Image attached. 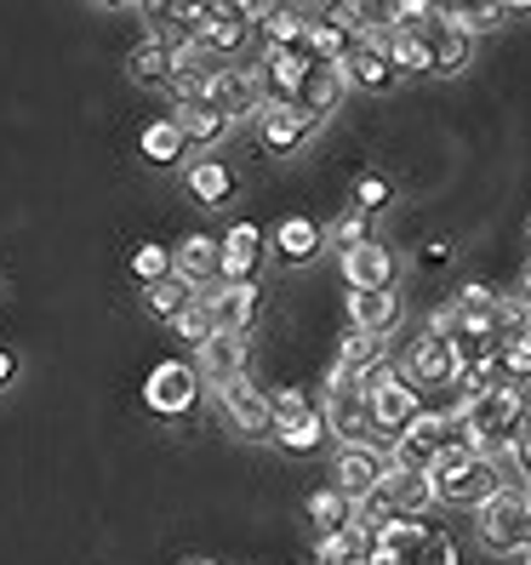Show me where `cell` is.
I'll list each match as a JSON object with an SVG mask.
<instances>
[{
  "mask_svg": "<svg viewBox=\"0 0 531 565\" xmlns=\"http://www.w3.org/2000/svg\"><path fill=\"white\" fill-rule=\"evenodd\" d=\"M457 423H463V440L480 457H497V451H514L520 428H525V406H520L514 388H486L475 401H463Z\"/></svg>",
  "mask_w": 531,
  "mask_h": 565,
  "instance_id": "obj_1",
  "label": "cell"
},
{
  "mask_svg": "<svg viewBox=\"0 0 531 565\" xmlns=\"http://www.w3.org/2000/svg\"><path fill=\"white\" fill-rule=\"evenodd\" d=\"M394 29H406V35L428 52L440 75H457L463 63H469V35L457 29L452 7H428V0H401L394 7Z\"/></svg>",
  "mask_w": 531,
  "mask_h": 565,
  "instance_id": "obj_2",
  "label": "cell"
},
{
  "mask_svg": "<svg viewBox=\"0 0 531 565\" xmlns=\"http://www.w3.org/2000/svg\"><path fill=\"white\" fill-rule=\"evenodd\" d=\"M428 480H435V497H446V503H457V509H486L497 491V462L491 457H480L469 440H452L446 451H440V462L428 469Z\"/></svg>",
  "mask_w": 531,
  "mask_h": 565,
  "instance_id": "obj_3",
  "label": "cell"
},
{
  "mask_svg": "<svg viewBox=\"0 0 531 565\" xmlns=\"http://www.w3.org/2000/svg\"><path fill=\"white\" fill-rule=\"evenodd\" d=\"M367 565H457V548L428 520H389L378 531V548Z\"/></svg>",
  "mask_w": 531,
  "mask_h": 565,
  "instance_id": "obj_4",
  "label": "cell"
},
{
  "mask_svg": "<svg viewBox=\"0 0 531 565\" xmlns=\"http://www.w3.org/2000/svg\"><path fill=\"white\" fill-rule=\"evenodd\" d=\"M480 543L491 554H525L531 548V497L520 486H503L480 509Z\"/></svg>",
  "mask_w": 531,
  "mask_h": 565,
  "instance_id": "obj_5",
  "label": "cell"
},
{
  "mask_svg": "<svg viewBox=\"0 0 531 565\" xmlns=\"http://www.w3.org/2000/svg\"><path fill=\"white\" fill-rule=\"evenodd\" d=\"M315 70L309 46H263L257 57V86H263V104H304V81Z\"/></svg>",
  "mask_w": 531,
  "mask_h": 565,
  "instance_id": "obj_6",
  "label": "cell"
},
{
  "mask_svg": "<svg viewBox=\"0 0 531 565\" xmlns=\"http://www.w3.org/2000/svg\"><path fill=\"white\" fill-rule=\"evenodd\" d=\"M326 428L349 446H360V435H372L367 394H360L354 372H343V365H331V377H326Z\"/></svg>",
  "mask_w": 531,
  "mask_h": 565,
  "instance_id": "obj_7",
  "label": "cell"
},
{
  "mask_svg": "<svg viewBox=\"0 0 531 565\" xmlns=\"http://www.w3.org/2000/svg\"><path fill=\"white\" fill-rule=\"evenodd\" d=\"M144 401L160 417H183V412H194V401H201V372L183 365V360H166V365H155V372H149Z\"/></svg>",
  "mask_w": 531,
  "mask_h": 565,
  "instance_id": "obj_8",
  "label": "cell"
},
{
  "mask_svg": "<svg viewBox=\"0 0 531 565\" xmlns=\"http://www.w3.org/2000/svg\"><path fill=\"white\" fill-rule=\"evenodd\" d=\"M446 446H452V440H446V417H440V412H423L412 428H401V435H394V462H401V469L428 475V469L440 462Z\"/></svg>",
  "mask_w": 531,
  "mask_h": 565,
  "instance_id": "obj_9",
  "label": "cell"
},
{
  "mask_svg": "<svg viewBox=\"0 0 531 565\" xmlns=\"http://www.w3.org/2000/svg\"><path fill=\"white\" fill-rule=\"evenodd\" d=\"M223 70H235V63H217L201 41H183V46L172 52V92H178V104H194V97H206L212 81H217Z\"/></svg>",
  "mask_w": 531,
  "mask_h": 565,
  "instance_id": "obj_10",
  "label": "cell"
},
{
  "mask_svg": "<svg viewBox=\"0 0 531 565\" xmlns=\"http://www.w3.org/2000/svg\"><path fill=\"white\" fill-rule=\"evenodd\" d=\"M367 417H372V435H401V428H412L423 417V401L406 377H394L378 394H367Z\"/></svg>",
  "mask_w": 531,
  "mask_h": 565,
  "instance_id": "obj_11",
  "label": "cell"
},
{
  "mask_svg": "<svg viewBox=\"0 0 531 565\" xmlns=\"http://www.w3.org/2000/svg\"><path fill=\"white\" fill-rule=\"evenodd\" d=\"M457 372H463V360H457V349L446 343V338H423L406 349V383H428V388H452L457 383Z\"/></svg>",
  "mask_w": 531,
  "mask_h": 565,
  "instance_id": "obj_12",
  "label": "cell"
},
{
  "mask_svg": "<svg viewBox=\"0 0 531 565\" xmlns=\"http://www.w3.org/2000/svg\"><path fill=\"white\" fill-rule=\"evenodd\" d=\"M217 406L223 417L241 428V435H263V428H275V412H269V394H257V383L241 372L235 383H223L217 388Z\"/></svg>",
  "mask_w": 531,
  "mask_h": 565,
  "instance_id": "obj_13",
  "label": "cell"
},
{
  "mask_svg": "<svg viewBox=\"0 0 531 565\" xmlns=\"http://www.w3.org/2000/svg\"><path fill=\"white\" fill-rule=\"evenodd\" d=\"M201 303L212 315V331H229V338H246L257 326V286H212Z\"/></svg>",
  "mask_w": 531,
  "mask_h": 565,
  "instance_id": "obj_14",
  "label": "cell"
},
{
  "mask_svg": "<svg viewBox=\"0 0 531 565\" xmlns=\"http://www.w3.org/2000/svg\"><path fill=\"white\" fill-rule=\"evenodd\" d=\"M389 475V457L378 446H343L338 457V491L349 497V503H360V497H372Z\"/></svg>",
  "mask_w": 531,
  "mask_h": 565,
  "instance_id": "obj_15",
  "label": "cell"
},
{
  "mask_svg": "<svg viewBox=\"0 0 531 565\" xmlns=\"http://www.w3.org/2000/svg\"><path fill=\"white\" fill-rule=\"evenodd\" d=\"M206 104L235 126V120H246V115H257L263 109V86H257V75H246V70H223L217 81H212V92H206Z\"/></svg>",
  "mask_w": 531,
  "mask_h": 565,
  "instance_id": "obj_16",
  "label": "cell"
},
{
  "mask_svg": "<svg viewBox=\"0 0 531 565\" xmlns=\"http://www.w3.org/2000/svg\"><path fill=\"white\" fill-rule=\"evenodd\" d=\"M315 126L320 120H309L297 104H263L257 109V131H263V143H269L275 154H291L304 138H315Z\"/></svg>",
  "mask_w": 531,
  "mask_h": 565,
  "instance_id": "obj_17",
  "label": "cell"
},
{
  "mask_svg": "<svg viewBox=\"0 0 531 565\" xmlns=\"http://www.w3.org/2000/svg\"><path fill=\"white\" fill-rule=\"evenodd\" d=\"M217 246H223V286H257V263H263V235L257 228L235 223Z\"/></svg>",
  "mask_w": 531,
  "mask_h": 565,
  "instance_id": "obj_18",
  "label": "cell"
},
{
  "mask_svg": "<svg viewBox=\"0 0 531 565\" xmlns=\"http://www.w3.org/2000/svg\"><path fill=\"white\" fill-rule=\"evenodd\" d=\"M378 491L389 497V509L401 520H423V509L435 503V480L417 475V469H401V462H389V475H383Z\"/></svg>",
  "mask_w": 531,
  "mask_h": 565,
  "instance_id": "obj_19",
  "label": "cell"
},
{
  "mask_svg": "<svg viewBox=\"0 0 531 565\" xmlns=\"http://www.w3.org/2000/svg\"><path fill=\"white\" fill-rule=\"evenodd\" d=\"M343 280H349V291H394V257L378 241L354 246V252H343Z\"/></svg>",
  "mask_w": 531,
  "mask_h": 565,
  "instance_id": "obj_20",
  "label": "cell"
},
{
  "mask_svg": "<svg viewBox=\"0 0 531 565\" xmlns=\"http://www.w3.org/2000/svg\"><path fill=\"white\" fill-rule=\"evenodd\" d=\"M172 275L189 280V286H206V280L223 286V246H217L212 235H189V241L172 252Z\"/></svg>",
  "mask_w": 531,
  "mask_h": 565,
  "instance_id": "obj_21",
  "label": "cell"
},
{
  "mask_svg": "<svg viewBox=\"0 0 531 565\" xmlns=\"http://www.w3.org/2000/svg\"><path fill=\"white\" fill-rule=\"evenodd\" d=\"M269 412H275V435H326V412L304 401L297 388H275Z\"/></svg>",
  "mask_w": 531,
  "mask_h": 565,
  "instance_id": "obj_22",
  "label": "cell"
},
{
  "mask_svg": "<svg viewBox=\"0 0 531 565\" xmlns=\"http://www.w3.org/2000/svg\"><path fill=\"white\" fill-rule=\"evenodd\" d=\"M394 320H401V303H394V291H349V326H354V331L389 338Z\"/></svg>",
  "mask_w": 531,
  "mask_h": 565,
  "instance_id": "obj_23",
  "label": "cell"
},
{
  "mask_svg": "<svg viewBox=\"0 0 531 565\" xmlns=\"http://www.w3.org/2000/svg\"><path fill=\"white\" fill-rule=\"evenodd\" d=\"M172 126L183 131V143H201V149H212L217 138H229V120L206 104V97H194V104H178V109H172Z\"/></svg>",
  "mask_w": 531,
  "mask_h": 565,
  "instance_id": "obj_24",
  "label": "cell"
},
{
  "mask_svg": "<svg viewBox=\"0 0 531 565\" xmlns=\"http://www.w3.org/2000/svg\"><path fill=\"white\" fill-rule=\"evenodd\" d=\"M343 81L367 86V92H383V86H394V81H401V70L389 63V52H378V46H367V41H360V46L349 52V63H343Z\"/></svg>",
  "mask_w": 531,
  "mask_h": 565,
  "instance_id": "obj_25",
  "label": "cell"
},
{
  "mask_svg": "<svg viewBox=\"0 0 531 565\" xmlns=\"http://www.w3.org/2000/svg\"><path fill=\"white\" fill-rule=\"evenodd\" d=\"M338 104H343V70H331V63H315L309 81H304V104H297V109H304L309 120H326Z\"/></svg>",
  "mask_w": 531,
  "mask_h": 565,
  "instance_id": "obj_26",
  "label": "cell"
},
{
  "mask_svg": "<svg viewBox=\"0 0 531 565\" xmlns=\"http://www.w3.org/2000/svg\"><path fill=\"white\" fill-rule=\"evenodd\" d=\"M201 354H206L212 388H223V383H235V377H241V360H246V338H229V331H212V343H206Z\"/></svg>",
  "mask_w": 531,
  "mask_h": 565,
  "instance_id": "obj_27",
  "label": "cell"
},
{
  "mask_svg": "<svg viewBox=\"0 0 531 565\" xmlns=\"http://www.w3.org/2000/svg\"><path fill=\"white\" fill-rule=\"evenodd\" d=\"M126 70H131V81L138 86H172V46H160L155 35L126 57Z\"/></svg>",
  "mask_w": 531,
  "mask_h": 565,
  "instance_id": "obj_28",
  "label": "cell"
},
{
  "mask_svg": "<svg viewBox=\"0 0 531 565\" xmlns=\"http://www.w3.org/2000/svg\"><path fill=\"white\" fill-rule=\"evenodd\" d=\"M304 46H309V57H315V63H331V70H343V63H349V52H354L360 41H354V35H343L338 23H309Z\"/></svg>",
  "mask_w": 531,
  "mask_h": 565,
  "instance_id": "obj_29",
  "label": "cell"
},
{
  "mask_svg": "<svg viewBox=\"0 0 531 565\" xmlns=\"http://www.w3.org/2000/svg\"><path fill=\"white\" fill-rule=\"evenodd\" d=\"M315 246H320V228H315L309 217H286V223L275 228V257H280V263H309Z\"/></svg>",
  "mask_w": 531,
  "mask_h": 565,
  "instance_id": "obj_30",
  "label": "cell"
},
{
  "mask_svg": "<svg viewBox=\"0 0 531 565\" xmlns=\"http://www.w3.org/2000/svg\"><path fill=\"white\" fill-rule=\"evenodd\" d=\"M309 12H297V7H269V18H263V29H257V35H263V46H297V41H304L309 35Z\"/></svg>",
  "mask_w": 531,
  "mask_h": 565,
  "instance_id": "obj_31",
  "label": "cell"
},
{
  "mask_svg": "<svg viewBox=\"0 0 531 565\" xmlns=\"http://www.w3.org/2000/svg\"><path fill=\"white\" fill-rule=\"evenodd\" d=\"M189 189H194V201L223 206L229 194H235V178H229V166H217V160H194L189 166Z\"/></svg>",
  "mask_w": 531,
  "mask_h": 565,
  "instance_id": "obj_32",
  "label": "cell"
},
{
  "mask_svg": "<svg viewBox=\"0 0 531 565\" xmlns=\"http://www.w3.org/2000/svg\"><path fill=\"white\" fill-rule=\"evenodd\" d=\"M491 326H497V343H520L525 331H531V297L520 291V297H497V315H491Z\"/></svg>",
  "mask_w": 531,
  "mask_h": 565,
  "instance_id": "obj_33",
  "label": "cell"
},
{
  "mask_svg": "<svg viewBox=\"0 0 531 565\" xmlns=\"http://www.w3.org/2000/svg\"><path fill=\"white\" fill-rule=\"evenodd\" d=\"M183 149H189V143H183V131H178L172 120H149V126H144V154H149L155 166H172Z\"/></svg>",
  "mask_w": 531,
  "mask_h": 565,
  "instance_id": "obj_34",
  "label": "cell"
},
{
  "mask_svg": "<svg viewBox=\"0 0 531 565\" xmlns=\"http://www.w3.org/2000/svg\"><path fill=\"white\" fill-rule=\"evenodd\" d=\"M349 497L343 491H320L315 497V503H309V520H315V531H320V537H338V531L349 525Z\"/></svg>",
  "mask_w": 531,
  "mask_h": 565,
  "instance_id": "obj_35",
  "label": "cell"
},
{
  "mask_svg": "<svg viewBox=\"0 0 531 565\" xmlns=\"http://www.w3.org/2000/svg\"><path fill=\"white\" fill-rule=\"evenodd\" d=\"M389 349H383V338H372V331H349V338H343V354H338V365H343V372H367V365H378Z\"/></svg>",
  "mask_w": 531,
  "mask_h": 565,
  "instance_id": "obj_36",
  "label": "cell"
},
{
  "mask_svg": "<svg viewBox=\"0 0 531 565\" xmlns=\"http://www.w3.org/2000/svg\"><path fill=\"white\" fill-rule=\"evenodd\" d=\"M189 303H194V286L178 280V275H172V280H160V286H149V309H155L160 320H178Z\"/></svg>",
  "mask_w": 531,
  "mask_h": 565,
  "instance_id": "obj_37",
  "label": "cell"
},
{
  "mask_svg": "<svg viewBox=\"0 0 531 565\" xmlns=\"http://www.w3.org/2000/svg\"><path fill=\"white\" fill-rule=\"evenodd\" d=\"M131 269H138V280H149V286H160V280H172V257H166V246H155V241H144L138 252H131Z\"/></svg>",
  "mask_w": 531,
  "mask_h": 565,
  "instance_id": "obj_38",
  "label": "cell"
},
{
  "mask_svg": "<svg viewBox=\"0 0 531 565\" xmlns=\"http://www.w3.org/2000/svg\"><path fill=\"white\" fill-rule=\"evenodd\" d=\"M172 326H178V338H183V343H194V349H206V343H212V315H206L201 297H194V303H189Z\"/></svg>",
  "mask_w": 531,
  "mask_h": 565,
  "instance_id": "obj_39",
  "label": "cell"
},
{
  "mask_svg": "<svg viewBox=\"0 0 531 565\" xmlns=\"http://www.w3.org/2000/svg\"><path fill=\"white\" fill-rule=\"evenodd\" d=\"M367 235H372V217L367 212H343L338 223H331V241H338V252H354V246H367Z\"/></svg>",
  "mask_w": 531,
  "mask_h": 565,
  "instance_id": "obj_40",
  "label": "cell"
},
{
  "mask_svg": "<svg viewBox=\"0 0 531 565\" xmlns=\"http://www.w3.org/2000/svg\"><path fill=\"white\" fill-rule=\"evenodd\" d=\"M452 18H457L463 35H480V29H497V23H503L509 7H452Z\"/></svg>",
  "mask_w": 531,
  "mask_h": 565,
  "instance_id": "obj_41",
  "label": "cell"
},
{
  "mask_svg": "<svg viewBox=\"0 0 531 565\" xmlns=\"http://www.w3.org/2000/svg\"><path fill=\"white\" fill-rule=\"evenodd\" d=\"M497 360H503V372H509V383L520 388L525 377H531V331H525V338L520 343H509L503 354H497Z\"/></svg>",
  "mask_w": 531,
  "mask_h": 565,
  "instance_id": "obj_42",
  "label": "cell"
},
{
  "mask_svg": "<svg viewBox=\"0 0 531 565\" xmlns=\"http://www.w3.org/2000/svg\"><path fill=\"white\" fill-rule=\"evenodd\" d=\"M383 201H389V183H383V178H360V183H354V212L372 217Z\"/></svg>",
  "mask_w": 531,
  "mask_h": 565,
  "instance_id": "obj_43",
  "label": "cell"
},
{
  "mask_svg": "<svg viewBox=\"0 0 531 565\" xmlns=\"http://www.w3.org/2000/svg\"><path fill=\"white\" fill-rule=\"evenodd\" d=\"M514 469H520V491L531 497V428H520V440H514Z\"/></svg>",
  "mask_w": 531,
  "mask_h": 565,
  "instance_id": "obj_44",
  "label": "cell"
},
{
  "mask_svg": "<svg viewBox=\"0 0 531 565\" xmlns=\"http://www.w3.org/2000/svg\"><path fill=\"white\" fill-rule=\"evenodd\" d=\"M315 565H354V554L343 548V537H326V543H320V559H315Z\"/></svg>",
  "mask_w": 531,
  "mask_h": 565,
  "instance_id": "obj_45",
  "label": "cell"
},
{
  "mask_svg": "<svg viewBox=\"0 0 531 565\" xmlns=\"http://www.w3.org/2000/svg\"><path fill=\"white\" fill-rule=\"evenodd\" d=\"M446 252H452L446 241H423V252H417V257H423V263H446Z\"/></svg>",
  "mask_w": 531,
  "mask_h": 565,
  "instance_id": "obj_46",
  "label": "cell"
},
{
  "mask_svg": "<svg viewBox=\"0 0 531 565\" xmlns=\"http://www.w3.org/2000/svg\"><path fill=\"white\" fill-rule=\"evenodd\" d=\"M12 372H18V365H12V349H0V388L12 383Z\"/></svg>",
  "mask_w": 531,
  "mask_h": 565,
  "instance_id": "obj_47",
  "label": "cell"
},
{
  "mask_svg": "<svg viewBox=\"0 0 531 565\" xmlns=\"http://www.w3.org/2000/svg\"><path fill=\"white\" fill-rule=\"evenodd\" d=\"M525 297H531V269H525Z\"/></svg>",
  "mask_w": 531,
  "mask_h": 565,
  "instance_id": "obj_48",
  "label": "cell"
},
{
  "mask_svg": "<svg viewBox=\"0 0 531 565\" xmlns=\"http://www.w3.org/2000/svg\"><path fill=\"white\" fill-rule=\"evenodd\" d=\"M194 565H212V559H194Z\"/></svg>",
  "mask_w": 531,
  "mask_h": 565,
  "instance_id": "obj_49",
  "label": "cell"
},
{
  "mask_svg": "<svg viewBox=\"0 0 531 565\" xmlns=\"http://www.w3.org/2000/svg\"><path fill=\"white\" fill-rule=\"evenodd\" d=\"M525 565H531V554H525Z\"/></svg>",
  "mask_w": 531,
  "mask_h": 565,
  "instance_id": "obj_50",
  "label": "cell"
}]
</instances>
